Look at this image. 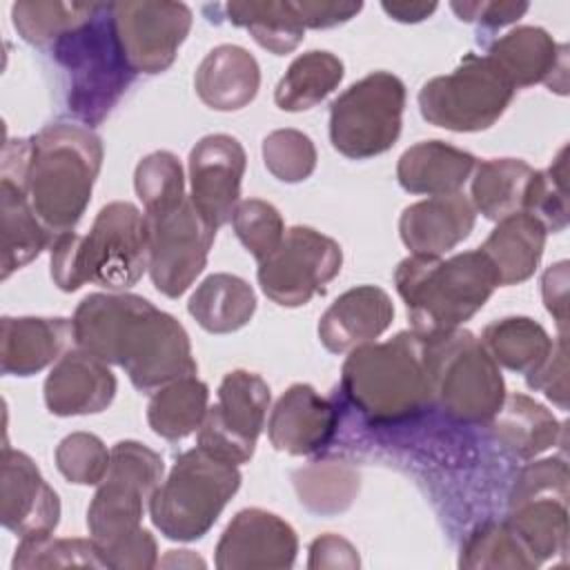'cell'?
I'll use <instances>...</instances> for the list:
<instances>
[{
  "label": "cell",
  "mask_w": 570,
  "mask_h": 570,
  "mask_svg": "<svg viewBox=\"0 0 570 570\" xmlns=\"http://www.w3.org/2000/svg\"><path fill=\"white\" fill-rule=\"evenodd\" d=\"M145 223L149 278L160 294L178 298L203 274L218 229L198 214L189 196L167 212L145 214Z\"/></svg>",
  "instance_id": "8fae6325"
},
{
  "label": "cell",
  "mask_w": 570,
  "mask_h": 570,
  "mask_svg": "<svg viewBox=\"0 0 570 570\" xmlns=\"http://www.w3.org/2000/svg\"><path fill=\"white\" fill-rule=\"evenodd\" d=\"M381 7L399 22H421L436 11V2H383Z\"/></svg>",
  "instance_id": "f5cc1de1"
},
{
  "label": "cell",
  "mask_w": 570,
  "mask_h": 570,
  "mask_svg": "<svg viewBox=\"0 0 570 570\" xmlns=\"http://www.w3.org/2000/svg\"><path fill=\"white\" fill-rule=\"evenodd\" d=\"M116 396V376L109 363L76 347L67 350L45 379V405L56 416L98 414Z\"/></svg>",
  "instance_id": "44dd1931"
},
{
  "label": "cell",
  "mask_w": 570,
  "mask_h": 570,
  "mask_svg": "<svg viewBox=\"0 0 570 570\" xmlns=\"http://www.w3.org/2000/svg\"><path fill=\"white\" fill-rule=\"evenodd\" d=\"M163 456L138 441L111 448L107 476L87 510V528L107 568L149 570L158 566L156 539L142 528L145 505L160 485Z\"/></svg>",
  "instance_id": "7a4b0ae2"
},
{
  "label": "cell",
  "mask_w": 570,
  "mask_h": 570,
  "mask_svg": "<svg viewBox=\"0 0 570 570\" xmlns=\"http://www.w3.org/2000/svg\"><path fill=\"white\" fill-rule=\"evenodd\" d=\"M158 563L160 566H189V568H194V566L203 568L205 566V561L200 557H194L189 550H169L167 557Z\"/></svg>",
  "instance_id": "db71d44e"
},
{
  "label": "cell",
  "mask_w": 570,
  "mask_h": 570,
  "mask_svg": "<svg viewBox=\"0 0 570 570\" xmlns=\"http://www.w3.org/2000/svg\"><path fill=\"white\" fill-rule=\"evenodd\" d=\"M102 4L94 2H13L16 31L31 45H49L87 27Z\"/></svg>",
  "instance_id": "8d00e7d4"
},
{
  "label": "cell",
  "mask_w": 570,
  "mask_h": 570,
  "mask_svg": "<svg viewBox=\"0 0 570 570\" xmlns=\"http://www.w3.org/2000/svg\"><path fill=\"white\" fill-rule=\"evenodd\" d=\"M534 171L521 158H490L474 167L472 207L490 220L525 212Z\"/></svg>",
  "instance_id": "1f68e13d"
},
{
  "label": "cell",
  "mask_w": 570,
  "mask_h": 570,
  "mask_svg": "<svg viewBox=\"0 0 570 570\" xmlns=\"http://www.w3.org/2000/svg\"><path fill=\"white\" fill-rule=\"evenodd\" d=\"M107 568L94 539H53V534H36L20 539L11 568Z\"/></svg>",
  "instance_id": "60d3db41"
},
{
  "label": "cell",
  "mask_w": 570,
  "mask_h": 570,
  "mask_svg": "<svg viewBox=\"0 0 570 570\" xmlns=\"http://www.w3.org/2000/svg\"><path fill=\"white\" fill-rule=\"evenodd\" d=\"M27 167L20 156H9L0 165L2 200V278L29 265L56 238L36 216L27 194Z\"/></svg>",
  "instance_id": "ffe728a7"
},
{
  "label": "cell",
  "mask_w": 570,
  "mask_h": 570,
  "mask_svg": "<svg viewBox=\"0 0 570 570\" xmlns=\"http://www.w3.org/2000/svg\"><path fill=\"white\" fill-rule=\"evenodd\" d=\"M428 338L432 399L461 423H490L505 399L497 361L468 330Z\"/></svg>",
  "instance_id": "ba28073f"
},
{
  "label": "cell",
  "mask_w": 570,
  "mask_h": 570,
  "mask_svg": "<svg viewBox=\"0 0 570 570\" xmlns=\"http://www.w3.org/2000/svg\"><path fill=\"white\" fill-rule=\"evenodd\" d=\"M134 187L147 216L167 212L187 198L183 165L171 151L147 154L136 165Z\"/></svg>",
  "instance_id": "ab89813d"
},
{
  "label": "cell",
  "mask_w": 570,
  "mask_h": 570,
  "mask_svg": "<svg viewBox=\"0 0 570 570\" xmlns=\"http://www.w3.org/2000/svg\"><path fill=\"white\" fill-rule=\"evenodd\" d=\"M476 167V158L443 140H423L405 149L396 165L399 185L410 194H456Z\"/></svg>",
  "instance_id": "4316f807"
},
{
  "label": "cell",
  "mask_w": 570,
  "mask_h": 570,
  "mask_svg": "<svg viewBox=\"0 0 570 570\" xmlns=\"http://www.w3.org/2000/svg\"><path fill=\"white\" fill-rule=\"evenodd\" d=\"M267 171L283 183H301L316 169V147L298 129H276L263 140Z\"/></svg>",
  "instance_id": "7bdbcfd3"
},
{
  "label": "cell",
  "mask_w": 570,
  "mask_h": 570,
  "mask_svg": "<svg viewBox=\"0 0 570 570\" xmlns=\"http://www.w3.org/2000/svg\"><path fill=\"white\" fill-rule=\"evenodd\" d=\"M245 165V149L229 134L203 136L189 151V198L214 229L232 220Z\"/></svg>",
  "instance_id": "2e32d148"
},
{
  "label": "cell",
  "mask_w": 570,
  "mask_h": 570,
  "mask_svg": "<svg viewBox=\"0 0 570 570\" xmlns=\"http://www.w3.org/2000/svg\"><path fill=\"white\" fill-rule=\"evenodd\" d=\"M238 488V465L196 445L176 459L167 479L154 490L149 499L151 523L171 541H196L212 530Z\"/></svg>",
  "instance_id": "52a82bcc"
},
{
  "label": "cell",
  "mask_w": 570,
  "mask_h": 570,
  "mask_svg": "<svg viewBox=\"0 0 570 570\" xmlns=\"http://www.w3.org/2000/svg\"><path fill=\"white\" fill-rule=\"evenodd\" d=\"M394 285L412 330L421 336H439L470 321L499 287V278L488 256L472 249L450 258L412 254L399 263Z\"/></svg>",
  "instance_id": "277c9868"
},
{
  "label": "cell",
  "mask_w": 570,
  "mask_h": 570,
  "mask_svg": "<svg viewBox=\"0 0 570 570\" xmlns=\"http://www.w3.org/2000/svg\"><path fill=\"white\" fill-rule=\"evenodd\" d=\"M345 67L332 51H307L292 60L285 76L278 80L274 102L283 111H305L316 107L343 80Z\"/></svg>",
  "instance_id": "e575fe53"
},
{
  "label": "cell",
  "mask_w": 570,
  "mask_h": 570,
  "mask_svg": "<svg viewBox=\"0 0 570 570\" xmlns=\"http://www.w3.org/2000/svg\"><path fill=\"white\" fill-rule=\"evenodd\" d=\"M546 227L539 218L519 212L497 220V227L479 247L492 263L499 285H517L528 281L543 256Z\"/></svg>",
  "instance_id": "83f0119b"
},
{
  "label": "cell",
  "mask_w": 570,
  "mask_h": 570,
  "mask_svg": "<svg viewBox=\"0 0 570 570\" xmlns=\"http://www.w3.org/2000/svg\"><path fill=\"white\" fill-rule=\"evenodd\" d=\"M488 56L510 78L514 89L543 82L550 91H568V47L541 27H517L492 42Z\"/></svg>",
  "instance_id": "7402d4cb"
},
{
  "label": "cell",
  "mask_w": 570,
  "mask_h": 570,
  "mask_svg": "<svg viewBox=\"0 0 570 570\" xmlns=\"http://www.w3.org/2000/svg\"><path fill=\"white\" fill-rule=\"evenodd\" d=\"M405 85L390 71H372L350 85L330 107V140L347 158L385 154L399 138Z\"/></svg>",
  "instance_id": "30bf717a"
},
{
  "label": "cell",
  "mask_w": 570,
  "mask_h": 570,
  "mask_svg": "<svg viewBox=\"0 0 570 570\" xmlns=\"http://www.w3.org/2000/svg\"><path fill=\"white\" fill-rule=\"evenodd\" d=\"M111 27L129 71L160 73L171 67L191 29V9L165 0L114 2Z\"/></svg>",
  "instance_id": "5bb4252c"
},
{
  "label": "cell",
  "mask_w": 570,
  "mask_h": 570,
  "mask_svg": "<svg viewBox=\"0 0 570 570\" xmlns=\"http://www.w3.org/2000/svg\"><path fill=\"white\" fill-rule=\"evenodd\" d=\"M0 519L7 530L24 537L53 534L60 521V499L42 479L33 459L20 450L2 448Z\"/></svg>",
  "instance_id": "ac0fdd59"
},
{
  "label": "cell",
  "mask_w": 570,
  "mask_h": 570,
  "mask_svg": "<svg viewBox=\"0 0 570 570\" xmlns=\"http://www.w3.org/2000/svg\"><path fill=\"white\" fill-rule=\"evenodd\" d=\"M358 566H361V559H358L356 548L347 539H343L338 534H332V532L321 534L309 546L307 568H312V570H321V568H347V570H354Z\"/></svg>",
  "instance_id": "681fc988"
},
{
  "label": "cell",
  "mask_w": 570,
  "mask_h": 570,
  "mask_svg": "<svg viewBox=\"0 0 570 570\" xmlns=\"http://www.w3.org/2000/svg\"><path fill=\"white\" fill-rule=\"evenodd\" d=\"M514 85L485 53H468L445 76L428 80L419 91L421 116L450 131L492 127L514 98Z\"/></svg>",
  "instance_id": "9c48e42d"
},
{
  "label": "cell",
  "mask_w": 570,
  "mask_h": 570,
  "mask_svg": "<svg viewBox=\"0 0 570 570\" xmlns=\"http://www.w3.org/2000/svg\"><path fill=\"white\" fill-rule=\"evenodd\" d=\"M294 9L305 29H330L352 20L363 4L361 2H330V0H301Z\"/></svg>",
  "instance_id": "f907efd6"
},
{
  "label": "cell",
  "mask_w": 570,
  "mask_h": 570,
  "mask_svg": "<svg viewBox=\"0 0 570 570\" xmlns=\"http://www.w3.org/2000/svg\"><path fill=\"white\" fill-rule=\"evenodd\" d=\"M111 450L91 432H71L56 448L60 474L76 485H98L109 470Z\"/></svg>",
  "instance_id": "ee69618b"
},
{
  "label": "cell",
  "mask_w": 570,
  "mask_h": 570,
  "mask_svg": "<svg viewBox=\"0 0 570 570\" xmlns=\"http://www.w3.org/2000/svg\"><path fill=\"white\" fill-rule=\"evenodd\" d=\"M194 321L212 334H229L245 327L256 312V294L252 285L234 274L207 276L187 303Z\"/></svg>",
  "instance_id": "f546056e"
},
{
  "label": "cell",
  "mask_w": 570,
  "mask_h": 570,
  "mask_svg": "<svg viewBox=\"0 0 570 570\" xmlns=\"http://www.w3.org/2000/svg\"><path fill=\"white\" fill-rule=\"evenodd\" d=\"M343 265L341 245L305 225L289 227L278 249L258 263L263 294L283 307L309 303L334 281Z\"/></svg>",
  "instance_id": "7c38bea8"
},
{
  "label": "cell",
  "mask_w": 570,
  "mask_h": 570,
  "mask_svg": "<svg viewBox=\"0 0 570 570\" xmlns=\"http://www.w3.org/2000/svg\"><path fill=\"white\" fill-rule=\"evenodd\" d=\"M490 425L501 448L523 461L552 448L563 430L548 407L525 394L505 396Z\"/></svg>",
  "instance_id": "f1b7e54d"
},
{
  "label": "cell",
  "mask_w": 570,
  "mask_h": 570,
  "mask_svg": "<svg viewBox=\"0 0 570 570\" xmlns=\"http://www.w3.org/2000/svg\"><path fill=\"white\" fill-rule=\"evenodd\" d=\"M71 323L76 347L122 367L140 392H156L198 370L185 327L138 294H89Z\"/></svg>",
  "instance_id": "6da1fadb"
},
{
  "label": "cell",
  "mask_w": 570,
  "mask_h": 570,
  "mask_svg": "<svg viewBox=\"0 0 570 570\" xmlns=\"http://www.w3.org/2000/svg\"><path fill=\"white\" fill-rule=\"evenodd\" d=\"M452 11L459 16V20L474 22L488 29L505 27L514 20H519L528 11V2H452Z\"/></svg>",
  "instance_id": "c3c4849f"
},
{
  "label": "cell",
  "mask_w": 570,
  "mask_h": 570,
  "mask_svg": "<svg viewBox=\"0 0 570 570\" xmlns=\"http://www.w3.org/2000/svg\"><path fill=\"white\" fill-rule=\"evenodd\" d=\"M394 318V305L385 289L358 285L343 292L321 316L318 338L332 354L352 352L358 345L374 343Z\"/></svg>",
  "instance_id": "603a6c76"
},
{
  "label": "cell",
  "mask_w": 570,
  "mask_h": 570,
  "mask_svg": "<svg viewBox=\"0 0 570 570\" xmlns=\"http://www.w3.org/2000/svg\"><path fill=\"white\" fill-rule=\"evenodd\" d=\"M232 225L245 249L261 263L272 256L285 238V223L281 212L261 198L238 200Z\"/></svg>",
  "instance_id": "b9f144b4"
},
{
  "label": "cell",
  "mask_w": 570,
  "mask_h": 570,
  "mask_svg": "<svg viewBox=\"0 0 570 570\" xmlns=\"http://www.w3.org/2000/svg\"><path fill=\"white\" fill-rule=\"evenodd\" d=\"M100 165L102 142L87 127L53 122L31 136L27 194L53 236L71 232L82 218Z\"/></svg>",
  "instance_id": "8992f818"
},
{
  "label": "cell",
  "mask_w": 570,
  "mask_h": 570,
  "mask_svg": "<svg viewBox=\"0 0 570 570\" xmlns=\"http://www.w3.org/2000/svg\"><path fill=\"white\" fill-rule=\"evenodd\" d=\"M87 27H82L85 33ZM82 29H78V38L82 36ZM60 42L71 45V56L62 58V62L73 73L69 105L87 122L102 120V116L111 109V105L118 100L120 91L129 82V78L122 73L129 67L125 65L120 49L116 45L114 27L109 38L100 27L96 40H89V36L76 40V33H69Z\"/></svg>",
  "instance_id": "9a60e30c"
},
{
  "label": "cell",
  "mask_w": 570,
  "mask_h": 570,
  "mask_svg": "<svg viewBox=\"0 0 570 570\" xmlns=\"http://www.w3.org/2000/svg\"><path fill=\"white\" fill-rule=\"evenodd\" d=\"M510 528L541 566L568 552V497H528L510 501Z\"/></svg>",
  "instance_id": "4dcf8cb0"
},
{
  "label": "cell",
  "mask_w": 570,
  "mask_h": 570,
  "mask_svg": "<svg viewBox=\"0 0 570 570\" xmlns=\"http://www.w3.org/2000/svg\"><path fill=\"white\" fill-rule=\"evenodd\" d=\"M194 87L209 109L238 111L256 98L261 67L245 47L218 45L200 60Z\"/></svg>",
  "instance_id": "484cf974"
},
{
  "label": "cell",
  "mask_w": 570,
  "mask_h": 570,
  "mask_svg": "<svg viewBox=\"0 0 570 570\" xmlns=\"http://www.w3.org/2000/svg\"><path fill=\"white\" fill-rule=\"evenodd\" d=\"M566 147L546 171H534L525 214L541 220L546 232H563L568 227V191H566Z\"/></svg>",
  "instance_id": "f6af8a7d"
},
{
  "label": "cell",
  "mask_w": 570,
  "mask_h": 570,
  "mask_svg": "<svg viewBox=\"0 0 570 570\" xmlns=\"http://www.w3.org/2000/svg\"><path fill=\"white\" fill-rule=\"evenodd\" d=\"M541 294L546 309L554 316L561 334H566V321H568V263H554L546 269L541 278Z\"/></svg>",
  "instance_id": "816d5d0a"
},
{
  "label": "cell",
  "mask_w": 570,
  "mask_h": 570,
  "mask_svg": "<svg viewBox=\"0 0 570 570\" xmlns=\"http://www.w3.org/2000/svg\"><path fill=\"white\" fill-rule=\"evenodd\" d=\"M568 497V463L563 459H541L528 463L519 474L510 492V501L528 497Z\"/></svg>",
  "instance_id": "bcb514c9"
},
{
  "label": "cell",
  "mask_w": 570,
  "mask_h": 570,
  "mask_svg": "<svg viewBox=\"0 0 570 570\" xmlns=\"http://www.w3.org/2000/svg\"><path fill=\"white\" fill-rule=\"evenodd\" d=\"M207 410V385L196 374L183 376L154 392L147 405V423L158 436L178 441L203 425Z\"/></svg>",
  "instance_id": "836d02e7"
},
{
  "label": "cell",
  "mask_w": 570,
  "mask_h": 570,
  "mask_svg": "<svg viewBox=\"0 0 570 570\" xmlns=\"http://www.w3.org/2000/svg\"><path fill=\"white\" fill-rule=\"evenodd\" d=\"M301 503L316 514H336L352 505L358 492V472L343 461H316L294 472Z\"/></svg>",
  "instance_id": "74e56055"
},
{
  "label": "cell",
  "mask_w": 570,
  "mask_h": 570,
  "mask_svg": "<svg viewBox=\"0 0 570 570\" xmlns=\"http://www.w3.org/2000/svg\"><path fill=\"white\" fill-rule=\"evenodd\" d=\"M345 396L376 423H396L416 416L432 399L428 338L399 332L385 343L354 347L341 370Z\"/></svg>",
  "instance_id": "5b68a950"
},
{
  "label": "cell",
  "mask_w": 570,
  "mask_h": 570,
  "mask_svg": "<svg viewBox=\"0 0 570 570\" xmlns=\"http://www.w3.org/2000/svg\"><path fill=\"white\" fill-rule=\"evenodd\" d=\"M51 278L62 292H76L87 283L109 292H125L147 272L145 214L127 200L105 205L87 236L62 232L51 240Z\"/></svg>",
  "instance_id": "3957f363"
},
{
  "label": "cell",
  "mask_w": 570,
  "mask_h": 570,
  "mask_svg": "<svg viewBox=\"0 0 570 570\" xmlns=\"http://www.w3.org/2000/svg\"><path fill=\"white\" fill-rule=\"evenodd\" d=\"M532 390H541L561 410L568 407V363H566V334L559 336L546 365L525 379Z\"/></svg>",
  "instance_id": "7dc6e473"
},
{
  "label": "cell",
  "mask_w": 570,
  "mask_h": 570,
  "mask_svg": "<svg viewBox=\"0 0 570 570\" xmlns=\"http://www.w3.org/2000/svg\"><path fill=\"white\" fill-rule=\"evenodd\" d=\"M481 343L497 365L525 379L537 374L554 350V341L543 325L528 316H508L490 323L481 334Z\"/></svg>",
  "instance_id": "d6a6232c"
},
{
  "label": "cell",
  "mask_w": 570,
  "mask_h": 570,
  "mask_svg": "<svg viewBox=\"0 0 570 570\" xmlns=\"http://www.w3.org/2000/svg\"><path fill=\"white\" fill-rule=\"evenodd\" d=\"M227 18L236 27H245L252 38L274 56L292 53L305 38V24L301 22L294 2H229L225 7Z\"/></svg>",
  "instance_id": "d590c367"
},
{
  "label": "cell",
  "mask_w": 570,
  "mask_h": 570,
  "mask_svg": "<svg viewBox=\"0 0 570 570\" xmlns=\"http://www.w3.org/2000/svg\"><path fill=\"white\" fill-rule=\"evenodd\" d=\"M338 425V412L332 401L321 396L312 385L294 383L276 401L267 436L278 452L305 456L323 450Z\"/></svg>",
  "instance_id": "d6986e66"
},
{
  "label": "cell",
  "mask_w": 570,
  "mask_h": 570,
  "mask_svg": "<svg viewBox=\"0 0 570 570\" xmlns=\"http://www.w3.org/2000/svg\"><path fill=\"white\" fill-rule=\"evenodd\" d=\"M298 552L294 528L263 508L240 510L216 546L218 570H283L292 568Z\"/></svg>",
  "instance_id": "e0dca14e"
},
{
  "label": "cell",
  "mask_w": 570,
  "mask_h": 570,
  "mask_svg": "<svg viewBox=\"0 0 570 570\" xmlns=\"http://www.w3.org/2000/svg\"><path fill=\"white\" fill-rule=\"evenodd\" d=\"M269 399V385L258 374L247 370L225 374L218 399L198 428V448L232 465L247 463L265 428Z\"/></svg>",
  "instance_id": "4fadbf2b"
},
{
  "label": "cell",
  "mask_w": 570,
  "mask_h": 570,
  "mask_svg": "<svg viewBox=\"0 0 570 570\" xmlns=\"http://www.w3.org/2000/svg\"><path fill=\"white\" fill-rule=\"evenodd\" d=\"M476 212L461 194L430 196L403 209L399 234L403 245L419 256H443L474 229Z\"/></svg>",
  "instance_id": "cb8c5ba5"
},
{
  "label": "cell",
  "mask_w": 570,
  "mask_h": 570,
  "mask_svg": "<svg viewBox=\"0 0 570 570\" xmlns=\"http://www.w3.org/2000/svg\"><path fill=\"white\" fill-rule=\"evenodd\" d=\"M73 341V323L62 316H4L0 323V367L7 376H31L56 363Z\"/></svg>",
  "instance_id": "d4e9b609"
},
{
  "label": "cell",
  "mask_w": 570,
  "mask_h": 570,
  "mask_svg": "<svg viewBox=\"0 0 570 570\" xmlns=\"http://www.w3.org/2000/svg\"><path fill=\"white\" fill-rule=\"evenodd\" d=\"M461 568H539L508 521L479 525L461 548Z\"/></svg>",
  "instance_id": "f35d334b"
}]
</instances>
